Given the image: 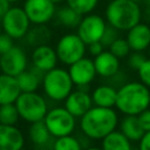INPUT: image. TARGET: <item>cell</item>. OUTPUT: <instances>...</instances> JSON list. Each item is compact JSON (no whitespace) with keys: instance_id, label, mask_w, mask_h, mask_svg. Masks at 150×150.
I'll return each instance as SVG.
<instances>
[{"instance_id":"obj_32","label":"cell","mask_w":150,"mask_h":150,"mask_svg":"<svg viewBox=\"0 0 150 150\" xmlns=\"http://www.w3.org/2000/svg\"><path fill=\"white\" fill-rule=\"evenodd\" d=\"M145 55L142 52H132L128 55V64L132 70H138V68L142 66V63L145 61Z\"/></svg>"},{"instance_id":"obj_36","label":"cell","mask_w":150,"mask_h":150,"mask_svg":"<svg viewBox=\"0 0 150 150\" xmlns=\"http://www.w3.org/2000/svg\"><path fill=\"white\" fill-rule=\"evenodd\" d=\"M88 52L91 56H96L98 55L101 52H103V48L104 46L100 42V41H95V42H91V43H88Z\"/></svg>"},{"instance_id":"obj_19","label":"cell","mask_w":150,"mask_h":150,"mask_svg":"<svg viewBox=\"0 0 150 150\" xmlns=\"http://www.w3.org/2000/svg\"><path fill=\"white\" fill-rule=\"evenodd\" d=\"M117 89L111 84H102L96 87L90 94L93 105L112 108L115 107Z\"/></svg>"},{"instance_id":"obj_39","label":"cell","mask_w":150,"mask_h":150,"mask_svg":"<svg viewBox=\"0 0 150 150\" xmlns=\"http://www.w3.org/2000/svg\"><path fill=\"white\" fill-rule=\"evenodd\" d=\"M52 1L56 5V4H60V2H62V1H64V0H52Z\"/></svg>"},{"instance_id":"obj_38","label":"cell","mask_w":150,"mask_h":150,"mask_svg":"<svg viewBox=\"0 0 150 150\" xmlns=\"http://www.w3.org/2000/svg\"><path fill=\"white\" fill-rule=\"evenodd\" d=\"M144 2H145V13H144V15H146L150 20V0H144Z\"/></svg>"},{"instance_id":"obj_21","label":"cell","mask_w":150,"mask_h":150,"mask_svg":"<svg viewBox=\"0 0 150 150\" xmlns=\"http://www.w3.org/2000/svg\"><path fill=\"white\" fill-rule=\"evenodd\" d=\"M101 146L103 150H131V142L116 129L110 131L101 139Z\"/></svg>"},{"instance_id":"obj_20","label":"cell","mask_w":150,"mask_h":150,"mask_svg":"<svg viewBox=\"0 0 150 150\" xmlns=\"http://www.w3.org/2000/svg\"><path fill=\"white\" fill-rule=\"evenodd\" d=\"M120 131L130 141L138 142L142 137L144 130L141 128L136 115H124V117L118 122Z\"/></svg>"},{"instance_id":"obj_31","label":"cell","mask_w":150,"mask_h":150,"mask_svg":"<svg viewBox=\"0 0 150 150\" xmlns=\"http://www.w3.org/2000/svg\"><path fill=\"white\" fill-rule=\"evenodd\" d=\"M137 73H138L139 81L150 89V57L145 59V61L138 68Z\"/></svg>"},{"instance_id":"obj_7","label":"cell","mask_w":150,"mask_h":150,"mask_svg":"<svg viewBox=\"0 0 150 150\" xmlns=\"http://www.w3.org/2000/svg\"><path fill=\"white\" fill-rule=\"evenodd\" d=\"M55 52L57 60L61 63L69 66L86 55L87 45L77 34L69 33L59 39Z\"/></svg>"},{"instance_id":"obj_35","label":"cell","mask_w":150,"mask_h":150,"mask_svg":"<svg viewBox=\"0 0 150 150\" xmlns=\"http://www.w3.org/2000/svg\"><path fill=\"white\" fill-rule=\"evenodd\" d=\"M138 148L141 150H150V130L143 132L138 141Z\"/></svg>"},{"instance_id":"obj_9","label":"cell","mask_w":150,"mask_h":150,"mask_svg":"<svg viewBox=\"0 0 150 150\" xmlns=\"http://www.w3.org/2000/svg\"><path fill=\"white\" fill-rule=\"evenodd\" d=\"M105 26L107 22L101 15L88 13L86 15H82L81 21L76 27L77 28L76 34L82 39V41L86 45H88L101 40Z\"/></svg>"},{"instance_id":"obj_34","label":"cell","mask_w":150,"mask_h":150,"mask_svg":"<svg viewBox=\"0 0 150 150\" xmlns=\"http://www.w3.org/2000/svg\"><path fill=\"white\" fill-rule=\"evenodd\" d=\"M136 116H137V120H138V123H139L141 128L144 131L150 130V108L144 109L143 111H141Z\"/></svg>"},{"instance_id":"obj_14","label":"cell","mask_w":150,"mask_h":150,"mask_svg":"<svg viewBox=\"0 0 150 150\" xmlns=\"http://www.w3.org/2000/svg\"><path fill=\"white\" fill-rule=\"evenodd\" d=\"M132 52H143L150 46V26L138 22L127 30L125 38Z\"/></svg>"},{"instance_id":"obj_10","label":"cell","mask_w":150,"mask_h":150,"mask_svg":"<svg viewBox=\"0 0 150 150\" xmlns=\"http://www.w3.org/2000/svg\"><path fill=\"white\" fill-rule=\"evenodd\" d=\"M22 8L33 25L48 23L56 12L55 4L52 0H25Z\"/></svg>"},{"instance_id":"obj_28","label":"cell","mask_w":150,"mask_h":150,"mask_svg":"<svg viewBox=\"0 0 150 150\" xmlns=\"http://www.w3.org/2000/svg\"><path fill=\"white\" fill-rule=\"evenodd\" d=\"M66 1L69 7L75 9L81 15L91 13L98 4V0H66Z\"/></svg>"},{"instance_id":"obj_4","label":"cell","mask_w":150,"mask_h":150,"mask_svg":"<svg viewBox=\"0 0 150 150\" xmlns=\"http://www.w3.org/2000/svg\"><path fill=\"white\" fill-rule=\"evenodd\" d=\"M41 82L43 93L53 101H63L74 87L68 70L59 67L46 71Z\"/></svg>"},{"instance_id":"obj_11","label":"cell","mask_w":150,"mask_h":150,"mask_svg":"<svg viewBox=\"0 0 150 150\" xmlns=\"http://www.w3.org/2000/svg\"><path fill=\"white\" fill-rule=\"evenodd\" d=\"M27 55L20 47L13 46L8 52L0 55V69L4 74L18 76L27 69Z\"/></svg>"},{"instance_id":"obj_13","label":"cell","mask_w":150,"mask_h":150,"mask_svg":"<svg viewBox=\"0 0 150 150\" xmlns=\"http://www.w3.org/2000/svg\"><path fill=\"white\" fill-rule=\"evenodd\" d=\"M93 107L91 96L87 90L76 89L71 90L64 98V108L76 118L81 117Z\"/></svg>"},{"instance_id":"obj_1","label":"cell","mask_w":150,"mask_h":150,"mask_svg":"<svg viewBox=\"0 0 150 150\" xmlns=\"http://www.w3.org/2000/svg\"><path fill=\"white\" fill-rule=\"evenodd\" d=\"M118 125V115L112 108L93 105L80 117L82 134L89 139H102Z\"/></svg>"},{"instance_id":"obj_26","label":"cell","mask_w":150,"mask_h":150,"mask_svg":"<svg viewBox=\"0 0 150 150\" xmlns=\"http://www.w3.org/2000/svg\"><path fill=\"white\" fill-rule=\"evenodd\" d=\"M20 116L15 103H7L0 104V123L1 124H9L15 125L19 121Z\"/></svg>"},{"instance_id":"obj_44","label":"cell","mask_w":150,"mask_h":150,"mask_svg":"<svg viewBox=\"0 0 150 150\" xmlns=\"http://www.w3.org/2000/svg\"><path fill=\"white\" fill-rule=\"evenodd\" d=\"M2 33V28H1V25H0V34Z\"/></svg>"},{"instance_id":"obj_25","label":"cell","mask_w":150,"mask_h":150,"mask_svg":"<svg viewBox=\"0 0 150 150\" xmlns=\"http://www.w3.org/2000/svg\"><path fill=\"white\" fill-rule=\"evenodd\" d=\"M55 15L57 22L68 28H76L82 18L81 14H79L75 9H73L68 5L61 7L57 12H55Z\"/></svg>"},{"instance_id":"obj_12","label":"cell","mask_w":150,"mask_h":150,"mask_svg":"<svg viewBox=\"0 0 150 150\" xmlns=\"http://www.w3.org/2000/svg\"><path fill=\"white\" fill-rule=\"evenodd\" d=\"M69 76L74 83V86L76 87H82V86H89L96 74L95 70V66H94V61L89 57H81L80 60L75 61L74 63L69 64V69H68Z\"/></svg>"},{"instance_id":"obj_30","label":"cell","mask_w":150,"mask_h":150,"mask_svg":"<svg viewBox=\"0 0 150 150\" xmlns=\"http://www.w3.org/2000/svg\"><path fill=\"white\" fill-rule=\"evenodd\" d=\"M118 29H116L115 27H112V26H110L109 23L105 26V29H104V32H103V34H102V38H101V40H100V42L104 46V47H109L117 38H118Z\"/></svg>"},{"instance_id":"obj_27","label":"cell","mask_w":150,"mask_h":150,"mask_svg":"<svg viewBox=\"0 0 150 150\" xmlns=\"http://www.w3.org/2000/svg\"><path fill=\"white\" fill-rule=\"evenodd\" d=\"M53 148L55 150H79L81 149V144H80V141L70 134V135L56 137V139L54 141Z\"/></svg>"},{"instance_id":"obj_29","label":"cell","mask_w":150,"mask_h":150,"mask_svg":"<svg viewBox=\"0 0 150 150\" xmlns=\"http://www.w3.org/2000/svg\"><path fill=\"white\" fill-rule=\"evenodd\" d=\"M109 50L115 55L117 56L118 59H124L129 55L130 53V47L127 42L125 39L123 38H117L110 46H109Z\"/></svg>"},{"instance_id":"obj_17","label":"cell","mask_w":150,"mask_h":150,"mask_svg":"<svg viewBox=\"0 0 150 150\" xmlns=\"http://www.w3.org/2000/svg\"><path fill=\"white\" fill-rule=\"evenodd\" d=\"M94 66L96 74L101 77L109 79L120 70V59L115 56L110 50H103L98 55L94 56Z\"/></svg>"},{"instance_id":"obj_5","label":"cell","mask_w":150,"mask_h":150,"mask_svg":"<svg viewBox=\"0 0 150 150\" xmlns=\"http://www.w3.org/2000/svg\"><path fill=\"white\" fill-rule=\"evenodd\" d=\"M14 103L20 118L28 123L43 120L48 111L45 97L36 91H21Z\"/></svg>"},{"instance_id":"obj_42","label":"cell","mask_w":150,"mask_h":150,"mask_svg":"<svg viewBox=\"0 0 150 150\" xmlns=\"http://www.w3.org/2000/svg\"><path fill=\"white\" fill-rule=\"evenodd\" d=\"M148 54H149V57H150V46L148 47Z\"/></svg>"},{"instance_id":"obj_40","label":"cell","mask_w":150,"mask_h":150,"mask_svg":"<svg viewBox=\"0 0 150 150\" xmlns=\"http://www.w3.org/2000/svg\"><path fill=\"white\" fill-rule=\"evenodd\" d=\"M7 1H9L11 4H13V2H18V1H20V0H7Z\"/></svg>"},{"instance_id":"obj_45","label":"cell","mask_w":150,"mask_h":150,"mask_svg":"<svg viewBox=\"0 0 150 150\" xmlns=\"http://www.w3.org/2000/svg\"><path fill=\"white\" fill-rule=\"evenodd\" d=\"M108 1H110V0H108Z\"/></svg>"},{"instance_id":"obj_24","label":"cell","mask_w":150,"mask_h":150,"mask_svg":"<svg viewBox=\"0 0 150 150\" xmlns=\"http://www.w3.org/2000/svg\"><path fill=\"white\" fill-rule=\"evenodd\" d=\"M28 136L33 144L38 146H43L45 144L49 142V138L52 135L49 134L43 120H41V121L30 123L29 129H28Z\"/></svg>"},{"instance_id":"obj_43","label":"cell","mask_w":150,"mask_h":150,"mask_svg":"<svg viewBox=\"0 0 150 150\" xmlns=\"http://www.w3.org/2000/svg\"><path fill=\"white\" fill-rule=\"evenodd\" d=\"M149 108H150V93H149Z\"/></svg>"},{"instance_id":"obj_8","label":"cell","mask_w":150,"mask_h":150,"mask_svg":"<svg viewBox=\"0 0 150 150\" xmlns=\"http://www.w3.org/2000/svg\"><path fill=\"white\" fill-rule=\"evenodd\" d=\"M1 28L2 32L8 34L14 40H19L25 38L27 30L29 29L30 21L21 7H12L6 12L4 18L1 19Z\"/></svg>"},{"instance_id":"obj_15","label":"cell","mask_w":150,"mask_h":150,"mask_svg":"<svg viewBox=\"0 0 150 150\" xmlns=\"http://www.w3.org/2000/svg\"><path fill=\"white\" fill-rule=\"evenodd\" d=\"M57 61L59 60H57L55 49L48 46L47 43L35 47L32 53L33 66L41 73H46L53 69L54 67H56Z\"/></svg>"},{"instance_id":"obj_23","label":"cell","mask_w":150,"mask_h":150,"mask_svg":"<svg viewBox=\"0 0 150 150\" xmlns=\"http://www.w3.org/2000/svg\"><path fill=\"white\" fill-rule=\"evenodd\" d=\"M50 36V30L46 25H34L33 28H29L27 30L25 39L27 45L32 47H38L41 45H46L49 41Z\"/></svg>"},{"instance_id":"obj_22","label":"cell","mask_w":150,"mask_h":150,"mask_svg":"<svg viewBox=\"0 0 150 150\" xmlns=\"http://www.w3.org/2000/svg\"><path fill=\"white\" fill-rule=\"evenodd\" d=\"M41 71L34 68V70L25 69L16 77L19 88L21 91H36L41 84V76L39 75Z\"/></svg>"},{"instance_id":"obj_33","label":"cell","mask_w":150,"mask_h":150,"mask_svg":"<svg viewBox=\"0 0 150 150\" xmlns=\"http://www.w3.org/2000/svg\"><path fill=\"white\" fill-rule=\"evenodd\" d=\"M13 46H14V39L2 32L0 34V55L8 52Z\"/></svg>"},{"instance_id":"obj_37","label":"cell","mask_w":150,"mask_h":150,"mask_svg":"<svg viewBox=\"0 0 150 150\" xmlns=\"http://www.w3.org/2000/svg\"><path fill=\"white\" fill-rule=\"evenodd\" d=\"M11 8V2L7 0H0V21L6 14V12Z\"/></svg>"},{"instance_id":"obj_16","label":"cell","mask_w":150,"mask_h":150,"mask_svg":"<svg viewBox=\"0 0 150 150\" xmlns=\"http://www.w3.org/2000/svg\"><path fill=\"white\" fill-rule=\"evenodd\" d=\"M23 144V134L16 125L0 123V150H20Z\"/></svg>"},{"instance_id":"obj_3","label":"cell","mask_w":150,"mask_h":150,"mask_svg":"<svg viewBox=\"0 0 150 150\" xmlns=\"http://www.w3.org/2000/svg\"><path fill=\"white\" fill-rule=\"evenodd\" d=\"M142 9L132 0H110L105 7V20L120 32H127L141 22Z\"/></svg>"},{"instance_id":"obj_18","label":"cell","mask_w":150,"mask_h":150,"mask_svg":"<svg viewBox=\"0 0 150 150\" xmlns=\"http://www.w3.org/2000/svg\"><path fill=\"white\" fill-rule=\"evenodd\" d=\"M20 93L21 90L15 76L0 74V104L14 103Z\"/></svg>"},{"instance_id":"obj_6","label":"cell","mask_w":150,"mask_h":150,"mask_svg":"<svg viewBox=\"0 0 150 150\" xmlns=\"http://www.w3.org/2000/svg\"><path fill=\"white\" fill-rule=\"evenodd\" d=\"M43 122L53 137L70 135L76 125V117L73 116L64 107H55L48 109Z\"/></svg>"},{"instance_id":"obj_2","label":"cell","mask_w":150,"mask_h":150,"mask_svg":"<svg viewBox=\"0 0 150 150\" xmlns=\"http://www.w3.org/2000/svg\"><path fill=\"white\" fill-rule=\"evenodd\" d=\"M149 93L150 89L141 81L125 82L117 89L115 107L123 115H138L149 108Z\"/></svg>"},{"instance_id":"obj_41","label":"cell","mask_w":150,"mask_h":150,"mask_svg":"<svg viewBox=\"0 0 150 150\" xmlns=\"http://www.w3.org/2000/svg\"><path fill=\"white\" fill-rule=\"evenodd\" d=\"M132 1H135V2H138V4H139V2H142V1H144V0H132Z\"/></svg>"}]
</instances>
